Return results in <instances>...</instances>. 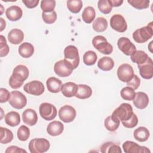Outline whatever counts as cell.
I'll return each mask as SVG.
<instances>
[{
    "label": "cell",
    "mask_w": 153,
    "mask_h": 153,
    "mask_svg": "<svg viewBox=\"0 0 153 153\" xmlns=\"http://www.w3.org/2000/svg\"><path fill=\"white\" fill-rule=\"evenodd\" d=\"M0 56L2 57L8 54L10 49L7 44L6 39L3 35L0 36Z\"/></svg>",
    "instance_id": "7bdbcfd3"
},
{
    "label": "cell",
    "mask_w": 153,
    "mask_h": 153,
    "mask_svg": "<svg viewBox=\"0 0 153 153\" xmlns=\"http://www.w3.org/2000/svg\"><path fill=\"white\" fill-rule=\"evenodd\" d=\"M72 65L65 59L60 60L54 64V71L60 77L69 76L73 72Z\"/></svg>",
    "instance_id": "5b68a950"
},
{
    "label": "cell",
    "mask_w": 153,
    "mask_h": 153,
    "mask_svg": "<svg viewBox=\"0 0 153 153\" xmlns=\"http://www.w3.org/2000/svg\"><path fill=\"white\" fill-rule=\"evenodd\" d=\"M55 7L56 1L54 0H42L41 2V8L42 12H51L54 11Z\"/></svg>",
    "instance_id": "60d3db41"
},
{
    "label": "cell",
    "mask_w": 153,
    "mask_h": 153,
    "mask_svg": "<svg viewBox=\"0 0 153 153\" xmlns=\"http://www.w3.org/2000/svg\"><path fill=\"white\" fill-rule=\"evenodd\" d=\"M140 78L136 75H134V74L133 78L129 81L127 82V85L128 87L132 88L134 90L138 88V87L140 85Z\"/></svg>",
    "instance_id": "f6af8a7d"
},
{
    "label": "cell",
    "mask_w": 153,
    "mask_h": 153,
    "mask_svg": "<svg viewBox=\"0 0 153 153\" xmlns=\"http://www.w3.org/2000/svg\"><path fill=\"white\" fill-rule=\"evenodd\" d=\"M41 117L47 121H50L55 118L57 115L56 108L49 103H42L39 108Z\"/></svg>",
    "instance_id": "ba28073f"
},
{
    "label": "cell",
    "mask_w": 153,
    "mask_h": 153,
    "mask_svg": "<svg viewBox=\"0 0 153 153\" xmlns=\"http://www.w3.org/2000/svg\"><path fill=\"white\" fill-rule=\"evenodd\" d=\"M8 102L13 108L17 109H21L26 106L27 103V99L22 92L15 90L10 93V97Z\"/></svg>",
    "instance_id": "52a82bcc"
},
{
    "label": "cell",
    "mask_w": 153,
    "mask_h": 153,
    "mask_svg": "<svg viewBox=\"0 0 153 153\" xmlns=\"http://www.w3.org/2000/svg\"><path fill=\"white\" fill-rule=\"evenodd\" d=\"M23 38L24 33L19 29H13L8 34V39L12 44H19L21 43Z\"/></svg>",
    "instance_id": "7402d4cb"
},
{
    "label": "cell",
    "mask_w": 153,
    "mask_h": 153,
    "mask_svg": "<svg viewBox=\"0 0 153 153\" xmlns=\"http://www.w3.org/2000/svg\"><path fill=\"white\" fill-rule=\"evenodd\" d=\"M135 91L130 87H125L123 88L120 91L121 97L126 100H133L135 96Z\"/></svg>",
    "instance_id": "74e56055"
},
{
    "label": "cell",
    "mask_w": 153,
    "mask_h": 153,
    "mask_svg": "<svg viewBox=\"0 0 153 153\" xmlns=\"http://www.w3.org/2000/svg\"><path fill=\"white\" fill-rule=\"evenodd\" d=\"M26 152L27 151L21 148H19L17 146H10L7 148L5 151V153H20V152Z\"/></svg>",
    "instance_id": "7dc6e473"
},
{
    "label": "cell",
    "mask_w": 153,
    "mask_h": 153,
    "mask_svg": "<svg viewBox=\"0 0 153 153\" xmlns=\"http://www.w3.org/2000/svg\"><path fill=\"white\" fill-rule=\"evenodd\" d=\"M5 14L9 20L16 22L20 19L23 14V11L22 8L19 6L13 5L6 10Z\"/></svg>",
    "instance_id": "d6986e66"
},
{
    "label": "cell",
    "mask_w": 153,
    "mask_h": 153,
    "mask_svg": "<svg viewBox=\"0 0 153 153\" xmlns=\"http://www.w3.org/2000/svg\"><path fill=\"white\" fill-rule=\"evenodd\" d=\"M108 21L104 17H99L94 20L93 23V29L97 32H102L108 27Z\"/></svg>",
    "instance_id": "4dcf8cb0"
},
{
    "label": "cell",
    "mask_w": 153,
    "mask_h": 153,
    "mask_svg": "<svg viewBox=\"0 0 153 153\" xmlns=\"http://www.w3.org/2000/svg\"><path fill=\"white\" fill-rule=\"evenodd\" d=\"M42 18L44 22L47 24H52L54 23L57 19V14L55 11L48 13H42Z\"/></svg>",
    "instance_id": "b9f144b4"
},
{
    "label": "cell",
    "mask_w": 153,
    "mask_h": 153,
    "mask_svg": "<svg viewBox=\"0 0 153 153\" xmlns=\"http://www.w3.org/2000/svg\"><path fill=\"white\" fill-rule=\"evenodd\" d=\"M110 26L118 32H124L127 29V22L124 17L120 14H115L110 19Z\"/></svg>",
    "instance_id": "4fadbf2b"
},
{
    "label": "cell",
    "mask_w": 153,
    "mask_h": 153,
    "mask_svg": "<svg viewBox=\"0 0 153 153\" xmlns=\"http://www.w3.org/2000/svg\"><path fill=\"white\" fill-rule=\"evenodd\" d=\"M139 74L140 76L146 79H149L153 76V62L152 60L149 57L147 60L142 64L138 65Z\"/></svg>",
    "instance_id": "2e32d148"
},
{
    "label": "cell",
    "mask_w": 153,
    "mask_h": 153,
    "mask_svg": "<svg viewBox=\"0 0 153 153\" xmlns=\"http://www.w3.org/2000/svg\"><path fill=\"white\" fill-rule=\"evenodd\" d=\"M5 123L11 126L15 127L18 126L20 123V117L18 112L16 111H10L4 117Z\"/></svg>",
    "instance_id": "cb8c5ba5"
},
{
    "label": "cell",
    "mask_w": 153,
    "mask_h": 153,
    "mask_svg": "<svg viewBox=\"0 0 153 153\" xmlns=\"http://www.w3.org/2000/svg\"><path fill=\"white\" fill-rule=\"evenodd\" d=\"M123 149L126 153H150L151 151L146 147L140 146L136 142L127 140L123 144Z\"/></svg>",
    "instance_id": "9a60e30c"
},
{
    "label": "cell",
    "mask_w": 153,
    "mask_h": 153,
    "mask_svg": "<svg viewBox=\"0 0 153 153\" xmlns=\"http://www.w3.org/2000/svg\"><path fill=\"white\" fill-rule=\"evenodd\" d=\"M110 1L112 5V7H115L120 6L123 2V0H110Z\"/></svg>",
    "instance_id": "681fc988"
},
{
    "label": "cell",
    "mask_w": 153,
    "mask_h": 153,
    "mask_svg": "<svg viewBox=\"0 0 153 153\" xmlns=\"http://www.w3.org/2000/svg\"><path fill=\"white\" fill-rule=\"evenodd\" d=\"M64 56L66 60L69 62L76 69L79 63V56L78 48L74 45H68L64 50Z\"/></svg>",
    "instance_id": "8992f818"
},
{
    "label": "cell",
    "mask_w": 153,
    "mask_h": 153,
    "mask_svg": "<svg viewBox=\"0 0 153 153\" xmlns=\"http://www.w3.org/2000/svg\"><path fill=\"white\" fill-rule=\"evenodd\" d=\"M10 93L8 90L4 88H0V102L4 103L9 100Z\"/></svg>",
    "instance_id": "bcb514c9"
},
{
    "label": "cell",
    "mask_w": 153,
    "mask_h": 153,
    "mask_svg": "<svg viewBox=\"0 0 153 153\" xmlns=\"http://www.w3.org/2000/svg\"><path fill=\"white\" fill-rule=\"evenodd\" d=\"M130 58L133 62L136 63L137 65H140L145 62L149 58V56L145 51L142 50H137L131 55Z\"/></svg>",
    "instance_id": "d6a6232c"
},
{
    "label": "cell",
    "mask_w": 153,
    "mask_h": 153,
    "mask_svg": "<svg viewBox=\"0 0 153 153\" xmlns=\"http://www.w3.org/2000/svg\"><path fill=\"white\" fill-rule=\"evenodd\" d=\"M95 16V10L93 7L90 6L85 7L82 13V19L83 21L87 24L91 23L94 20Z\"/></svg>",
    "instance_id": "1f68e13d"
},
{
    "label": "cell",
    "mask_w": 153,
    "mask_h": 153,
    "mask_svg": "<svg viewBox=\"0 0 153 153\" xmlns=\"http://www.w3.org/2000/svg\"><path fill=\"white\" fill-rule=\"evenodd\" d=\"M153 35L152 22H150L146 26L136 30L133 33V38L137 43H144L152 38Z\"/></svg>",
    "instance_id": "7a4b0ae2"
},
{
    "label": "cell",
    "mask_w": 153,
    "mask_h": 153,
    "mask_svg": "<svg viewBox=\"0 0 153 153\" xmlns=\"http://www.w3.org/2000/svg\"><path fill=\"white\" fill-rule=\"evenodd\" d=\"M17 135L20 140L26 141L30 136V130L27 126L22 125L18 128Z\"/></svg>",
    "instance_id": "f35d334b"
},
{
    "label": "cell",
    "mask_w": 153,
    "mask_h": 153,
    "mask_svg": "<svg viewBox=\"0 0 153 153\" xmlns=\"http://www.w3.org/2000/svg\"><path fill=\"white\" fill-rule=\"evenodd\" d=\"M149 0H128L127 2L132 7L137 9L142 10L148 8L149 4Z\"/></svg>",
    "instance_id": "ab89813d"
},
{
    "label": "cell",
    "mask_w": 153,
    "mask_h": 153,
    "mask_svg": "<svg viewBox=\"0 0 153 153\" xmlns=\"http://www.w3.org/2000/svg\"><path fill=\"white\" fill-rule=\"evenodd\" d=\"M134 75L132 66L128 63L121 65L117 69V76L118 79L124 82L129 81Z\"/></svg>",
    "instance_id": "8fae6325"
},
{
    "label": "cell",
    "mask_w": 153,
    "mask_h": 153,
    "mask_svg": "<svg viewBox=\"0 0 153 153\" xmlns=\"http://www.w3.org/2000/svg\"><path fill=\"white\" fill-rule=\"evenodd\" d=\"M97 59L96 53L93 51H87L83 56V62L87 66H91L95 64Z\"/></svg>",
    "instance_id": "d590c367"
},
{
    "label": "cell",
    "mask_w": 153,
    "mask_h": 153,
    "mask_svg": "<svg viewBox=\"0 0 153 153\" xmlns=\"http://www.w3.org/2000/svg\"><path fill=\"white\" fill-rule=\"evenodd\" d=\"M133 114L132 106L127 103H121L112 113L121 121H126L130 118Z\"/></svg>",
    "instance_id": "9c48e42d"
},
{
    "label": "cell",
    "mask_w": 153,
    "mask_h": 153,
    "mask_svg": "<svg viewBox=\"0 0 153 153\" xmlns=\"http://www.w3.org/2000/svg\"><path fill=\"white\" fill-rule=\"evenodd\" d=\"M1 130V140L0 142L2 144H7L10 143L13 139V132L7 128L2 127H0Z\"/></svg>",
    "instance_id": "836d02e7"
},
{
    "label": "cell",
    "mask_w": 153,
    "mask_h": 153,
    "mask_svg": "<svg viewBox=\"0 0 153 153\" xmlns=\"http://www.w3.org/2000/svg\"><path fill=\"white\" fill-rule=\"evenodd\" d=\"M121 122H122L123 125L125 127L131 128L136 127L137 125L138 118H137V117L136 116V115L133 113L130 118H129L128 120H127L126 121H122Z\"/></svg>",
    "instance_id": "ee69618b"
},
{
    "label": "cell",
    "mask_w": 153,
    "mask_h": 153,
    "mask_svg": "<svg viewBox=\"0 0 153 153\" xmlns=\"http://www.w3.org/2000/svg\"><path fill=\"white\" fill-rule=\"evenodd\" d=\"M50 146V142L44 138H35L32 139L28 145L31 153H44L47 152Z\"/></svg>",
    "instance_id": "3957f363"
},
{
    "label": "cell",
    "mask_w": 153,
    "mask_h": 153,
    "mask_svg": "<svg viewBox=\"0 0 153 153\" xmlns=\"http://www.w3.org/2000/svg\"><path fill=\"white\" fill-rule=\"evenodd\" d=\"M134 138L140 142L146 141L148 138L149 137L150 133L148 130L145 127H139L135 129L133 133Z\"/></svg>",
    "instance_id": "484cf974"
},
{
    "label": "cell",
    "mask_w": 153,
    "mask_h": 153,
    "mask_svg": "<svg viewBox=\"0 0 153 153\" xmlns=\"http://www.w3.org/2000/svg\"><path fill=\"white\" fill-rule=\"evenodd\" d=\"M29 69L25 65H17L13 69V74L9 79L10 86L13 89L20 88L29 76Z\"/></svg>",
    "instance_id": "6da1fadb"
},
{
    "label": "cell",
    "mask_w": 153,
    "mask_h": 153,
    "mask_svg": "<svg viewBox=\"0 0 153 153\" xmlns=\"http://www.w3.org/2000/svg\"><path fill=\"white\" fill-rule=\"evenodd\" d=\"M100 151L102 153H121L120 146L114 142H108L103 143L100 147Z\"/></svg>",
    "instance_id": "f546056e"
},
{
    "label": "cell",
    "mask_w": 153,
    "mask_h": 153,
    "mask_svg": "<svg viewBox=\"0 0 153 153\" xmlns=\"http://www.w3.org/2000/svg\"><path fill=\"white\" fill-rule=\"evenodd\" d=\"M97 66L103 71H109L114 68V62L113 59L109 57H103L99 60Z\"/></svg>",
    "instance_id": "f1b7e54d"
},
{
    "label": "cell",
    "mask_w": 153,
    "mask_h": 153,
    "mask_svg": "<svg viewBox=\"0 0 153 153\" xmlns=\"http://www.w3.org/2000/svg\"><path fill=\"white\" fill-rule=\"evenodd\" d=\"M92 94V89L85 84L78 85V90L75 97L80 99H85L89 98Z\"/></svg>",
    "instance_id": "83f0119b"
},
{
    "label": "cell",
    "mask_w": 153,
    "mask_h": 153,
    "mask_svg": "<svg viewBox=\"0 0 153 153\" xmlns=\"http://www.w3.org/2000/svg\"><path fill=\"white\" fill-rule=\"evenodd\" d=\"M24 91L30 94L40 96L44 92V85L42 82L37 80L26 83L23 87Z\"/></svg>",
    "instance_id": "30bf717a"
},
{
    "label": "cell",
    "mask_w": 153,
    "mask_h": 153,
    "mask_svg": "<svg viewBox=\"0 0 153 153\" xmlns=\"http://www.w3.org/2000/svg\"><path fill=\"white\" fill-rule=\"evenodd\" d=\"M66 4L68 10L74 14L78 13L82 7V2L80 0H69Z\"/></svg>",
    "instance_id": "e575fe53"
},
{
    "label": "cell",
    "mask_w": 153,
    "mask_h": 153,
    "mask_svg": "<svg viewBox=\"0 0 153 153\" xmlns=\"http://www.w3.org/2000/svg\"><path fill=\"white\" fill-rule=\"evenodd\" d=\"M120 120L114 115L108 116L105 120L104 125L105 128L110 131H115L120 126Z\"/></svg>",
    "instance_id": "d4e9b609"
},
{
    "label": "cell",
    "mask_w": 153,
    "mask_h": 153,
    "mask_svg": "<svg viewBox=\"0 0 153 153\" xmlns=\"http://www.w3.org/2000/svg\"><path fill=\"white\" fill-rule=\"evenodd\" d=\"M22 120L25 124L32 126L37 123L38 115L35 110L28 108L23 111L22 114Z\"/></svg>",
    "instance_id": "e0dca14e"
},
{
    "label": "cell",
    "mask_w": 153,
    "mask_h": 153,
    "mask_svg": "<svg viewBox=\"0 0 153 153\" xmlns=\"http://www.w3.org/2000/svg\"><path fill=\"white\" fill-rule=\"evenodd\" d=\"M1 20V32H2L3 30V29H4V27H5V25H6V23L5 21L2 19V18H0Z\"/></svg>",
    "instance_id": "f907efd6"
},
{
    "label": "cell",
    "mask_w": 153,
    "mask_h": 153,
    "mask_svg": "<svg viewBox=\"0 0 153 153\" xmlns=\"http://www.w3.org/2000/svg\"><path fill=\"white\" fill-rule=\"evenodd\" d=\"M133 100V105L137 108L140 109L145 108L149 103V97L148 95L142 91L136 93L134 98Z\"/></svg>",
    "instance_id": "ac0fdd59"
},
{
    "label": "cell",
    "mask_w": 153,
    "mask_h": 153,
    "mask_svg": "<svg viewBox=\"0 0 153 153\" xmlns=\"http://www.w3.org/2000/svg\"><path fill=\"white\" fill-rule=\"evenodd\" d=\"M18 51L19 54L23 58L30 57L34 53L33 46L29 42L22 43L19 47Z\"/></svg>",
    "instance_id": "4316f807"
},
{
    "label": "cell",
    "mask_w": 153,
    "mask_h": 153,
    "mask_svg": "<svg viewBox=\"0 0 153 153\" xmlns=\"http://www.w3.org/2000/svg\"><path fill=\"white\" fill-rule=\"evenodd\" d=\"M46 85L48 90L53 93H59L61 91L62 82L61 80L56 77H50L46 81Z\"/></svg>",
    "instance_id": "603a6c76"
},
{
    "label": "cell",
    "mask_w": 153,
    "mask_h": 153,
    "mask_svg": "<svg viewBox=\"0 0 153 153\" xmlns=\"http://www.w3.org/2000/svg\"><path fill=\"white\" fill-rule=\"evenodd\" d=\"M76 114L75 108L70 105H64L59 111V118L66 123L73 121L76 117Z\"/></svg>",
    "instance_id": "7c38bea8"
},
{
    "label": "cell",
    "mask_w": 153,
    "mask_h": 153,
    "mask_svg": "<svg viewBox=\"0 0 153 153\" xmlns=\"http://www.w3.org/2000/svg\"><path fill=\"white\" fill-rule=\"evenodd\" d=\"M118 48L126 55L131 56L136 51V46L126 37H121L117 42Z\"/></svg>",
    "instance_id": "5bb4252c"
},
{
    "label": "cell",
    "mask_w": 153,
    "mask_h": 153,
    "mask_svg": "<svg viewBox=\"0 0 153 153\" xmlns=\"http://www.w3.org/2000/svg\"><path fill=\"white\" fill-rule=\"evenodd\" d=\"M64 130V126L60 121H53L50 123L47 127L48 134L52 136H59L62 133Z\"/></svg>",
    "instance_id": "ffe728a7"
},
{
    "label": "cell",
    "mask_w": 153,
    "mask_h": 153,
    "mask_svg": "<svg viewBox=\"0 0 153 153\" xmlns=\"http://www.w3.org/2000/svg\"><path fill=\"white\" fill-rule=\"evenodd\" d=\"M93 47L103 54H110L113 51L112 45L102 35H97L92 39Z\"/></svg>",
    "instance_id": "277c9868"
},
{
    "label": "cell",
    "mask_w": 153,
    "mask_h": 153,
    "mask_svg": "<svg viewBox=\"0 0 153 153\" xmlns=\"http://www.w3.org/2000/svg\"><path fill=\"white\" fill-rule=\"evenodd\" d=\"M39 2V0H22V2L28 8H33L36 7Z\"/></svg>",
    "instance_id": "c3c4849f"
},
{
    "label": "cell",
    "mask_w": 153,
    "mask_h": 153,
    "mask_svg": "<svg viewBox=\"0 0 153 153\" xmlns=\"http://www.w3.org/2000/svg\"><path fill=\"white\" fill-rule=\"evenodd\" d=\"M97 7L99 11L105 14H108L110 13L113 7L110 0L99 1L97 3Z\"/></svg>",
    "instance_id": "8d00e7d4"
},
{
    "label": "cell",
    "mask_w": 153,
    "mask_h": 153,
    "mask_svg": "<svg viewBox=\"0 0 153 153\" xmlns=\"http://www.w3.org/2000/svg\"><path fill=\"white\" fill-rule=\"evenodd\" d=\"M78 90V85L72 82H66L62 85L61 92L67 97H72L75 96Z\"/></svg>",
    "instance_id": "44dd1931"
}]
</instances>
